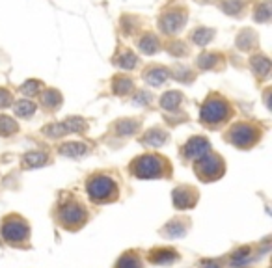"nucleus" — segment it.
Segmentation results:
<instances>
[{"mask_svg": "<svg viewBox=\"0 0 272 268\" xmlns=\"http://www.w3.org/2000/svg\"><path fill=\"white\" fill-rule=\"evenodd\" d=\"M11 101L10 93L4 92V90H0V106H8V103Z\"/></svg>", "mask_w": 272, "mask_h": 268, "instance_id": "21", "label": "nucleus"}, {"mask_svg": "<svg viewBox=\"0 0 272 268\" xmlns=\"http://www.w3.org/2000/svg\"><path fill=\"white\" fill-rule=\"evenodd\" d=\"M43 101H45V103H47V106L51 104L52 108H56L58 103H60V95H58L56 92H52V90H51V92H47V93H45V97H43Z\"/></svg>", "mask_w": 272, "mask_h": 268, "instance_id": "16", "label": "nucleus"}, {"mask_svg": "<svg viewBox=\"0 0 272 268\" xmlns=\"http://www.w3.org/2000/svg\"><path fill=\"white\" fill-rule=\"evenodd\" d=\"M186 10L185 8H172V10L164 11L159 19V28L164 34H170V36H174L177 32H181V28L186 25Z\"/></svg>", "mask_w": 272, "mask_h": 268, "instance_id": "1", "label": "nucleus"}, {"mask_svg": "<svg viewBox=\"0 0 272 268\" xmlns=\"http://www.w3.org/2000/svg\"><path fill=\"white\" fill-rule=\"evenodd\" d=\"M138 47L140 51L145 52V54H155V52L159 51V39L153 34H144V36L140 37Z\"/></svg>", "mask_w": 272, "mask_h": 268, "instance_id": "6", "label": "nucleus"}, {"mask_svg": "<svg viewBox=\"0 0 272 268\" xmlns=\"http://www.w3.org/2000/svg\"><path fill=\"white\" fill-rule=\"evenodd\" d=\"M62 153H66V155H78V153H84V145L67 144L66 147H62Z\"/></svg>", "mask_w": 272, "mask_h": 268, "instance_id": "18", "label": "nucleus"}, {"mask_svg": "<svg viewBox=\"0 0 272 268\" xmlns=\"http://www.w3.org/2000/svg\"><path fill=\"white\" fill-rule=\"evenodd\" d=\"M242 8H244L242 0H224V2H222V10L226 11L227 15L239 17V13L242 11Z\"/></svg>", "mask_w": 272, "mask_h": 268, "instance_id": "9", "label": "nucleus"}, {"mask_svg": "<svg viewBox=\"0 0 272 268\" xmlns=\"http://www.w3.org/2000/svg\"><path fill=\"white\" fill-rule=\"evenodd\" d=\"M200 2H203V4H205V2H213V0H200Z\"/></svg>", "mask_w": 272, "mask_h": 268, "instance_id": "23", "label": "nucleus"}, {"mask_svg": "<svg viewBox=\"0 0 272 268\" xmlns=\"http://www.w3.org/2000/svg\"><path fill=\"white\" fill-rule=\"evenodd\" d=\"M256 41H257L256 32L250 30V28H244V30L239 34V37H237V47L242 49V51H248V49H252V47L256 45Z\"/></svg>", "mask_w": 272, "mask_h": 268, "instance_id": "5", "label": "nucleus"}, {"mask_svg": "<svg viewBox=\"0 0 272 268\" xmlns=\"http://www.w3.org/2000/svg\"><path fill=\"white\" fill-rule=\"evenodd\" d=\"M257 136H259V134H257L256 129L250 127V125H237V127H233V130L229 132L231 142L237 145H241V147H246V145L254 144L257 140Z\"/></svg>", "mask_w": 272, "mask_h": 268, "instance_id": "3", "label": "nucleus"}, {"mask_svg": "<svg viewBox=\"0 0 272 268\" xmlns=\"http://www.w3.org/2000/svg\"><path fill=\"white\" fill-rule=\"evenodd\" d=\"M179 101H181L179 93L172 92V93H168V95H164V99H162V106H164V108H175Z\"/></svg>", "mask_w": 272, "mask_h": 268, "instance_id": "13", "label": "nucleus"}, {"mask_svg": "<svg viewBox=\"0 0 272 268\" xmlns=\"http://www.w3.org/2000/svg\"><path fill=\"white\" fill-rule=\"evenodd\" d=\"M114 88H116V92L118 93H127L129 90L133 88V82H131L129 78H118L116 84H114Z\"/></svg>", "mask_w": 272, "mask_h": 268, "instance_id": "15", "label": "nucleus"}, {"mask_svg": "<svg viewBox=\"0 0 272 268\" xmlns=\"http://www.w3.org/2000/svg\"><path fill=\"white\" fill-rule=\"evenodd\" d=\"M170 51L174 52V54H185L186 49H185V47H183V43L177 41V43H174V45L170 47Z\"/></svg>", "mask_w": 272, "mask_h": 268, "instance_id": "20", "label": "nucleus"}, {"mask_svg": "<svg viewBox=\"0 0 272 268\" xmlns=\"http://www.w3.org/2000/svg\"><path fill=\"white\" fill-rule=\"evenodd\" d=\"M227 116H229V106H227V103L226 101H222V99L209 101V103H205L203 110H201V119H203V123H207V125L222 123Z\"/></svg>", "mask_w": 272, "mask_h": 268, "instance_id": "2", "label": "nucleus"}, {"mask_svg": "<svg viewBox=\"0 0 272 268\" xmlns=\"http://www.w3.org/2000/svg\"><path fill=\"white\" fill-rule=\"evenodd\" d=\"M168 77V71H166L164 67H153V69H149L148 73H145V80L151 84H160V82H164V78Z\"/></svg>", "mask_w": 272, "mask_h": 268, "instance_id": "8", "label": "nucleus"}, {"mask_svg": "<svg viewBox=\"0 0 272 268\" xmlns=\"http://www.w3.org/2000/svg\"><path fill=\"white\" fill-rule=\"evenodd\" d=\"M207 149H209V144H207L203 138H192L189 144H186V153H189V155H196V153H198V155H203Z\"/></svg>", "mask_w": 272, "mask_h": 268, "instance_id": "7", "label": "nucleus"}, {"mask_svg": "<svg viewBox=\"0 0 272 268\" xmlns=\"http://www.w3.org/2000/svg\"><path fill=\"white\" fill-rule=\"evenodd\" d=\"M47 136L51 134V136H62L64 132H66V129H64V125H52V127H49V129H45Z\"/></svg>", "mask_w": 272, "mask_h": 268, "instance_id": "19", "label": "nucleus"}, {"mask_svg": "<svg viewBox=\"0 0 272 268\" xmlns=\"http://www.w3.org/2000/svg\"><path fill=\"white\" fill-rule=\"evenodd\" d=\"M257 23H267L270 19V4L268 2H263L256 8V15H254Z\"/></svg>", "mask_w": 272, "mask_h": 268, "instance_id": "11", "label": "nucleus"}, {"mask_svg": "<svg viewBox=\"0 0 272 268\" xmlns=\"http://www.w3.org/2000/svg\"><path fill=\"white\" fill-rule=\"evenodd\" d=\"M34 110H36V106L32 103H28V101H21V103H17V106H15L17 116H30Z\"/></svg>", "mask_w": 272, "mask_h": 268, "instance_id": "14", "label": "nucleus"}, {"mask_svg": "<svg viewBox=\"0 0 272 268\" xmlns=\"http://www.w3.org/2000/svg\"><path fill=\"white\" fill-rule=\"evenodd\" d=\"M252 67H254V71L259 73L261 77H267L268 69H270V62H268L265 56H254L252 58Z\"/></svg>", "mask_w": 272, "mask_h": 268, "instance_id": "10", "label": "nucleus"}, {"mask_svg": "<svg viewBox=\"0 0 272 268\" xmlns=\"http://www.w3.org/2000/svg\"><path fill=\"white\" fill-rule=\"evenodd\" d=\"M37 82H28V84H25V86H23V92L25 93H36L37 92Z\"/></svg>", "mask_w": 272, "mask_h": 268, "instance_id": "22", "label": "nucleus"}, {"mask_svg": "<svg viewBox=\"0 0 272 268\" xmlns=\"http://www.w3.org/2000/svg\"><path fill=\"white\" fill-rule=\"evenodd\" d=\"M213 37H215V30L213 28H205V26H200V28H196L192 32V41L200 47H205Z\"/></svg>", "mask_w": 272, "mask_h": 268, "instance_id": "4", "label": "nucleus"}, {"mask_svg": "<svg viewBox=\"0 0 272 268\" xmlns=\"http://www.w3.org/2000/svg\"><path fill=\"white\" fill-rule=\"evenodd\" d=\"M119 65L123 69H131V67L136 65V56L131 51H123V54L119 56Z\"/></svg>", "mask_w": 272, "mask_h": 268, "instance_id": "12", "label": "nucleus"}, {"mask_svg": "<svg viewBox=\"0 0 272 268\" xmlns=\"http://www.w3.org/2000/svg\"><path fill=\"white\" fill-rule=\"evenodd\" d=\"M17 129V125L11 121L10 118H0V130L4 134H8V132H13V130Z\"/></svg>", "mask_w": 272, "mask_h": 268, "instance_id": "17", "label": "nucleus"}]
</instances>
